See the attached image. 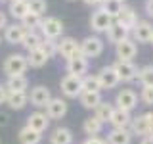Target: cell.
I'll use <instances>...</instances> for the list:
<instances>
[{
    "instance_id": "1",
    "label": "cell",
    "mask_w": 153,
    "mask_h": 144,
    "mask_svg": "<svg viewBox=\"0 0 153 144\" xmlns=\"http://www.w3.org/2000/svg\"><path fill=\"white\" fill-rule=\"evenodd\" d=\"M29 69L27 64V56L23 54H10L2 64V71L6 77H16V75H25V71Z\"/></svg>"
},
{
    "instance_id": "2",
    "label": "cell",
    "mask_w": 153,
    "mask_h": 144,
    "mask_svg": "<svg viewBox=\"0 0 153 144\" xmlns=\"http://www.w3.org/2000/svg\"><path fill=\"white\" fill-rule=\"evenodd\" d=\"M153 129V112H146V113H140L136 117H132V123H130V133L136 134V136H149Z\"/></svg>"
},
{
    "instance_id": "3",
    "label": "cell",
    "mask_w": 153,
    "mask_h": 144,
    "mask_svg": "<svg viewBox=\"0 0 153 144\" xmlns=\"http://www.w3.org/2000/svg\"><path fill=\"white\" fill-rule=\"evenodd\" d=\"M63 21L59 17H54V16H48V17H42V23H40V35L44 38H54L57 40L61 35H63Z\"/></svg>"
},
{
    "instance_id": "4",
    "label": "cell",
    "mask_w": 153,
    "mask_h": 144,
    "mask_svg": "<svg viewBox=\"0 0 153 144\" xmlns=\"http://www.w3.org/2000/svg\"><path fill=\"white\" fill-rule=\"evenodd\" d=\"M105 48V42L100 38L98 35H90L80 40V54H82L84 58H98L102 56Z\"/></svg>"
},
{
    "instance_id": "5",
    "label": "cell",
    "mask_w": 153,
    "mask_h": 144,
    "mask_svg": "<svg viewBox=\"0 0 153 144\" xmlns=\"http://www.w3.org/2000/svg\"><path fill=\"white\" fill-rule=\"evenodd\" d=\"M59 88L65 98H79L82 94V77L65 75L59 83Z\"/></svg>"
},
{
    "instance_id": "6",
    "label": "cell",
    "mask_w": 153,
    "mask_h": 144,
    "mask_svg": "<svg viewBox=\"0 0 153 144\" xmlns=\"http://www.w3.org/2000/svg\"><path fill=\"white\" fill-rule=\"evenodd\" d=\"M115 71H117L121 83H130V81H138V65L134 62H124V60H117L113 64Z\"/></svg>"
},
{
    "instance_id": "7",
    "label": "cell",
    "mask_w": 153,
    "mask_h": 144,
    "mask_svg": "<svg viewBox=\"0 0 153 144\" xmlns=\"http://www.w3.org/2000/svg\"><path fill=\"white\" fill-rule=\"evenodd\" d=\"M115 104H117L119 110H124V112H132L138 106V94L134 92L132 88H121L115 96Z\"/></svg>"
},
{
    "instance_id": "8",
    "label": "cell",
    "mask_w": 153,
    "mask_h": 144,
    "mask_svg": "<svg viewBox=\"0 0 153 144\" xmlns=\"http://www.w3.org/2000/svg\"><path fill=\"white\" fill-rule=\"evenodd\" d=\"M67 75H75V77H84L88 73V58H84L80 52H76L73 58L67 60Z\"/></svg>"
},
{
    "instance_id": "9",
    "label": "cell",
    "mask_w": 153,
    "mask_h": 144,
    "mask_svg": "<svg viewBox=\"0 0 153 144\" xmlns=\"http://www.w3.org/2000/svg\"><path fill=\"white\" fill-rule=\"evenodd\" d=\"M54 98L52 96V92H50V88L48 86H44V85H36V86H33L31 88V94H29V102H31L35 108H46L48 106V102Z\"/></svg>"
},
{
    "instance_id": "10",
    "label": "cell",
    "mask_w": 153,
    "mask_h": 144,
    "mask_svg": "<svg viewBox=\"0 0 153 144\" xmlns=\"http://www.w3.org/2000/svg\"><path fill=\"white\" fill-rule=\"evenodd\" d=\"M115 19L111 16H107V14L103 12V10H96L92 14V17H90V29H92L94 33H105L109 27L113 25Z\"/></svg>"
},
{
    "instance_id": "11",
    "label": "cell",
    "mask_w": 153,
    "mask_h": 144,
    "mask_svg": "<svg viewBox=\"0 0 153 144\" xmlns=\"http://www.w3.org/2000/svg\"><path fill=\"white\" fill-rule=\"evenodd\" d=\"M130 35H132L134 42H143V44H147L153 37V25L149 21H146V19H140V21L136 23V27L130 31Z\"/></svg>"
},
{
    "instance_id": "12",
    "label": "cell",
    "mask_w": 153,
    "mask_h": 144,
    "mask_svg": "<svg viewBox=\"0 0 153 144\" xmlns=\"http://www.w3.org/2000/svg\"><path fill=\"white\" fill-rule=\"evenodd\" d=\"M76 52H80V42H76L73 37H61L57 38V54L65 60L73 58Z\"/></svg>"
},
{
    "instance_id": "13",
    "label": "cell",
    "mask_w": 153,
    "mask_h": 144,
    "mask_svg": "<svg viewBox=\"0 0 153 144\" xmlns=\"http://www.w3.org/2000/svg\"><path fill=\"white\" fill-rule=\"evenodd\" d=\"M98 79H100V83H102L103 90L115 88V86H119V83H121V79H119V75H117V71H115L113 65L102 67V69L98 71Z\"/></svg>"
},
{
    "instance_id": "14",
    "label": "cell",
    "mask_w": 153,
    "mask_h": 144,
    "mask_svg": "<svg viewBox=\"0 0 153 144\" xmlns=\"http://www.w3.org/2000/svg\"><path fill=\"white\" fill-rule=\"evenodd\" d=\"M44 110H46L44 113L48 115V119L52 121V119H61V117H65V115H67V110H69V106H67V102L59 96V98H52Z\"/></svg>"
},
{
    "instance_id": "15",
    "label": "cell",
    "mask_w": 153,
    "mask_h": 144,
    "mask_svg": "<svg viewBox=\"0 0 153 144\" xmlns=\"http://www.w3.org/2000/svg\"><path fill=\"white\" fill-rule=\"evenodd\" d=\"M115 54H117V60H124V62H132L138 54V46L132 38H126V40L115 44Z\"/></svg>"
},
{
    "instance_id": "16",
    "label": "cell",
    "mask_w": 153,
    "mask_h": 144,
    "mask_svg": "<svg viewBox=\"0 0 153 144\" xmlns=\"http://www.w3.org/2000/svg\"><path fill=\"white\" fill-rule=\"evenodd\" d=\"M27 35V29L21 25V23H10L4 29V40L8 44H21L23 38Z\"/></svg>"
},
{
    "instance_id": "17",
    "label": "cell",
    "mask_w": 153,
    "mask_h": 144,
    "mask_svg": "<svg viewBox=\"0 0 153 144\" xmlns=\"http://www.w3.org/2000/svg\"><path fill=\"white\" fill-rule=\"evenodd\" d=\"M115 21H117L119 25L126 27L128 31H132V29L136 27V23L140 21V19H138V14H136V10H134L132 6H126V4H124V6H123V10H121V14L117 16V19H115Z\"/></svg>"
},
{
    "instance_id": "18",
    "label": "cell",
    "mask_w": 153,
    "mask_h": 144,
    "mask_svg": "<svg viewBox=\"0 0 153 144\" xmlns=\"http://www.w3.org/2000/svg\"><path fill=\"white\" fill-rule=\"evenodd\" d=\"M27 127H31L33 131L42 134L44 131H48V127H50V119H48V115L44 112H33L27 117Z\"/></svg>"
},
{
    "instance_id": "19",
    "label": "cell",
    "mask_w": 153,
    "mask_h": 144,
    "mask_svg": "<svg viewBox=\"0 0 153 144\" xmlns=\"http://www.w3.org/2000/svg\"><path fill=\"white\" fill-rule=\"evenodd\" d=\"M105 35H107V40L111 42V44H119V42L126 40V38H130V31H128L126 27L119 25L117 21H113V25L105 31Z\"/></svg>"
},
{
    "instance_id": "20",
    "label": "cell",
    "mask_w": 153,
    "mask_h": 144,
    "mask_svg": "<svg viewBox=\"0 0 153 144\" xmlns=\"http://www.w3.org/2000/svg\"><path fill=\"white\" fill-rule=\"evenodd\" d=\"M109 123H111L113 129H130L132 115H130V112H124V110L115 108L111 119H109Z\"/></svg>"
},
{
    "instance_id": "21",
    "label": "cell",
    "mask_w": 153,
    "mask_h": 144,
    "mask_svg": "<svg viewBox=\"0 0 153 144\" xmlns=\"http://www.w3.org/2000/svg\"><path fill=\"white\" fill-rule=\"evenodd\" d=\"M132 136L130 129H111L107 133V144H132Z\"/></svg>"
},
{
    "instance_id": "22",
    "label": "cell",
    "mask_w": 153,
    "mask_h": 144,
    "mask_svg": "<svg viewBox=\"0 0 153 144\" xmlns=\"http://www.w3.org/2000/svg\"><path fill=\"white\" fill-rule=\"evenodd\" d=\"M4 85H6L8 92H27L29 79L25 75H16V77H8Z\"/></svg>"
},
{
    "instance_id": "23",
    "label": "cell",
    "mask_w": 153,
    "mask_h": 144,
    "mask_svg": "<svg viewBox=\"0 0 153 144\" xmlns=\"http://www.w3.org/2000/svg\"><path fill=\"white\" fill-rule=\"evenodd\" d=\"M17 140H19V144H40L42 142V134L36 133V131H33L31 127H27V125H25V127L19 129Z\"/></svg>"
},
{
    "instance_id": "24",
    "label": "cell",
    "mask_w": 153,
    "mask_h": 144,
    "mask_svg": "<svg viewBox=\"0 0 153 144\" xmlns=\"http://www.w3.org/2000/svg\"><path fill=\"white\" fill-rule=\"evenodd\" d=\"M8 12H10V16H12L13 19H19V21H21V19L29 14V4H27V0H10Z\"/></svg>"
},
{
    "instance_id": "25",
    "label": "cell",
    "mask_w": 153,
    "mask_h": 144,
    "mask_svg": "<svg viewBox=\"0 0 153 144\" xmlns=\"http://www.w3.org/2000/svg\"><path fill=\"white\" fill-rule=\"evenodd\" d=\"M48 60H50V58L46 56V52L42 50V48H36V50H33V52H29V54H27V64H29V67H35V69L44 67L48 64Z\"/></svg>"
},
{
    "instance_id": "26",
    "label": "cell",
    "mask_w": 153,
    "mask_h": 144,
    "mask_svg": "<svg viewBox=\"0 0 153 144\" xmlns=\"http://www.w3.org/2000/svg\"><path fill=\"white\" fill-rule=\"evenodd\" d=\"M42 40H44V37H42L38 31H27V35H25V38H23V42H21V46L25 48L27 52H33V50H36V48L42 46Z\"/></svg>"
},
{
    "instance_id": "27",
    "label": "cell",
    "mask_w": 153,
    "mask_h": 144,
    "mask_svg": "<svg viewBox=\"0 0 153 144\" xmlns=\"http://www.w3.org/2000/svg\"><path fill=\"white\" fill-rule=\"evenodd\" d=\"M50 144H73V133L67 127H57L50 134Z\"/></svg>"
},
{
    "instance_id": "28",
    "label": "cell",
    "mask_w": 153,
    "mask_h": 144,
    "mask_svg": "<svg viewBox=\"0 0 153 144\" xmlns=\"http://www.w3.org/2000/svg\"><path fill=\"white\" fill-rule=\"evenodd\" d=\"M79 102L86 110H96L98 104L103 102V98H102V92H82L79 96Z\"/></svg>"
},
{
    "instance_id": "29",
    "label": "cell",
    "mask_w": 153,
    "mask_h": 144,
    "mask_svg": "<svg viewBox=\"0 0 153 144\" xmlns=\"http://www.w3.org/2000/svg\"><path fill=\"white\" fill-rule=\"evenodd\" d=\"M6 104L12 110H23L29 104V94L27 92H8Z\"/></svg>"
},
{
    "instance_id": "30",
    "label": "cell",
    "mask_w": 153,
    "mask_h": 144,
    "mask_svg": "<svg viewBox=\"0 0 153 144\" xmlns=\"http://www.w3.org/2000/svg\"><path fill=\"white\" fill-rule=\"evenodd\" d=\"M113 110H115V106L103 100V102H102V104H98V108L94 110V117L98 119V121H102V123L105 125V123H109V119H111Z\"/></svg>"
},
{
    "instance_id": "31",
    "label": "cell",
    "mask_w": 153,
    "mask_h": 144,
    "mask_svg": "<svg viewBox=\"0 0 153 144\" xmlns=\"http://www.w3.org/2000/svg\"><path fill=\"white\" fill-rule=\"evenodd\" d=\"M102 83L98 79V73L92 75V73H86L82 77V92H102Z\"/></svg>"
},
{
    "instance_id": "32",
    "label": "cell",
    "mask_w": 153,
    "mask_h": 144,
    "mask_svg": "<svg viewBox=\"0 0 153 144\" xmlns=\"http://www.w3.org/2000/svg\"><path fill=\"white\" fill-rule=\"evenodd\" d=\"M82 131L88 134V136H98V134L103 131V123L98 121L94 115H92V117H86L84 123H82Z\"/></svg>"
},
{
    "instance_id": "33",
    "label": "cell",
    "mask_w": 153,
    "mask_h": 144,
    "mask_svg": "<svg viewBox=\"0 0 153 144\" xmlns=\"http://www.w3.org/2000/svg\"><path fill=\"white\" fill-rule=\"evenodd\" d=\"M123 6H124V2H121V0H103L102 6H100V10H103L107 16H111L113 19H117V16L121 14Z\"/></svg>"
},
{
    "instance_id": "34",
    "label": "cell",
    "mask_w": 153,
    "mask_h": 144,
    "mask_svg": "<svg viewBox=\"0 0 153 144\" xmlns=\"http://www.w3.org/2000/svg\"><path fill=\"white\" fill-rule=\"evenodd\" d=\"M19 23H21V25L25 27L27 31H38V29H40V23H42V16L29 12V14H27V16L23 17Z\"/></svg>"
},
{
    "instance_id": "35",
    "label": "cell",
    "mask_w": 153,
    "mask_h": 144,
    "mask_svg": "<svg viewBox=\"0 0 153 144\" xmlns=\"http://www.w3.org/2000/svg\"><path fill=\"white\" fill-rule=\"evenodd\" d=\"M138 81L142 86H153V65H143L138 69Z\"/></svg>"
},
{
    "instance_id": "36",
    "label": "cell",
    "mask_w": 153,
    "mask_h": 144,
    "mask_svg": "<svg viewBox=\"0 0 153 144\" xmlns=\"http://www.w3.org/2000/svg\"><path fill=\"white\" fill-rule=\"evenodd\" d=\"M27 4H29V12L38 14V16H42V14L48 10L46 0H27Z\"/></svg>"
},
{
    "instance_id": "37",
    "label": "cell",
    "mask_w": 153,
    "mask_h": 144,
    "mask_svg": "<svg viewBox=\"0 0 153 144\" xmlns=\"http://www.w3.org/2000/svg\"><path fill=\"white\" fill-rule=\"evenodd\" d=\"M40 48L46 52L48 58H54V56L57 54V40H54V38H44Z\"/></svg>"
},
{
    "instance_id": "38",
    "label": "cell",
    "mask_w": 153,
    "mask_h": 144,
    "mask_svg": "<svg viewBox=\"0 0 153 144\" xmlns=\"http://www.w3.org/2000/svg\"><path fill=\"white\" fill-rule=\"evenodd\" d=\"M140 100L146 106H153V86H142Z\"/></svg>"
},
{
    "instance_id": "39",
    "label": "cell",
    "mask_w": 153,
    "mask_h": 144,
    "mask_svg": "<svg viewBox=\"0 0 153 144\" xmlns=\"http://www.w3.org/2000/svg\"><path fill=\"white\" fill-rule=\"evenodd\" d=\"M6 98H8V88L4 83H0V106L6 104Z\"/></svg>"
},
{
    "instance_id": "40",
    "label": "cell",
    "mask_w": 153,
    "mask_h": 144,
    "mask_svg": "<svg viewBox=\"0 0 153 144\" xmlns=\"http://www.w3.org/2000/svg\"><path fill=\"white\" fill-rule=\"evenodd\" d=\"M82 144H107V142H105L103 138H100V136H88Z\"/></svg>"
},
{
    "instance_id": "41",
    "label": "cell",
    "mask_w": 153,
    "mask_h": 144,
    "mask_svg": "<svg viewBox=\"0 0 153 144\" xmlns=\"http://www.w3.org/2000/svg\"><path fill=\"white\" fill-rule=\"evenodd\" d=\"M143 8H146V14H147V16H149V17H153V0H146Z\"/></svg>"
},
{
    "instance_id": "42",
    "label": "cell",
    "mask_w": 153,
    "mask_h": 144,
    "mask_svg": "<svg viewBox=\"0 0 153 144\" xmlns=\"http://www.w3.org/2000/svg\"><path fill=\"white\" fill-rule=\"evenodd\" d=\"M8 25V17H6V14L4 12H0V31H4Z\"/></svg>"
},
{
    "instance_id": "43",
    "label": "cell",
    "mask_w": 153,
    "mask_h": 144,
    "mask_svg": "<svg viewBox=\"0 0 153 144\" xmlns=\"http://www.w3.org/2000/svg\"><path fill=\"white\" fill-rule=\"evenodd\" d=\"M82 2L84 4H88V6H102V2H103V0H82Z\"/></svg>"
},
{
    "instance_id": "44",
    "label": "cell",
    "mask_w": 153,
    "mask_h": 144,
    "mask_svg": "<svg viewBox=\"0 0 153 144\" xmlns=\"http://www.w3.org/2000/svg\"><path fill=\"white\" fill-rule=\"evenodd\" d=\"M140 144H153V138L151 136H143L142 140H140Z\"/></svg>"
},
{
    "instance_id": "45",
    "label": "cell",
    "mask_w": 153,
    "mask_h": 144,
    "mask_svg": "<svg viewBox=\"0 0 153 144\" xmlns=\"http://www.w3.org/2000/svg\"><path fill=\"white\" fill-rule=\"evenodd\" d=\"M8 123V115L6 113H0V125H6Z\"/></svg>"
},
{
    "instance_id": "46",
    "label": "cell",
    "mask_w": 153,
    "mask_h": 144,
    "mask_svg": "<svg viewBox=\"0 0 153 144\" xmlns=\"http://www.w3.org/2000/svg\"><path fill=\"white\" fill-rule=\"evenodd\" d=\"M149 136H151V138H153V129H151V133H149Z\"/></svg>"
},
{
    "instance_id": "47",
    "label": "cell",
    "mask_w": 153,
    "mask_h": 144,
    "mask_svg": "<svg viewBox=\"0 0 153 144\" xmlns=\"http://www.w3.org/2000/svg\"><path fill=\"white\" fill-rule=\"evenodd\" d=\"M149 44H153V37H151V40H149Z\"/></svg>"
},
{
    "instance_id": "48",
    "label": "cell",
    "mask_w": 153,
    "mask_h": 144,
    "mask_svg": "<svg viewBox=\"0 0 153 144\" xmlns=\"http://www.w3.org/2000/svg\"><path fill=\"white\" fill-rule=\"evenodd\" d=\"M0 2H10V0H0Z\"/></svg>"
},
{
    "instance_id": "49",
    "label": "cell",
    "mask_w": 153,
    "mask_h": 144,
    "mask_svg": "<svg viewBox=\"0 0 153 144\" xmlns=\"http://www.w3.org/2000/svg\"><path fill=\"white\" fill-rule=\"evenodd\" d=\"M0 44H2V37H0Z\"/></svg>"
},
{
    "instance_id": "50",
    "label": "cell",
    "mask_w": 153,
    "mask_h": 144,
    "mask_svg": "<svg viewBox=\"0 0 153 144\" xmlns=\"http://www.w3.org/2000/svg\"><path fill=\"white\" fill-rule=\"evenodd\" d=\"M121 2H126V0H121Z\"/></svg>"
}]
</instances>
